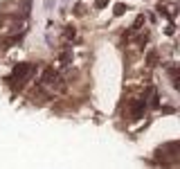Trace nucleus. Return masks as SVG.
I'll list each match as a JSON object with an SVG mask.
<instances>
[{
    "instance_id": "obj_1",
    "label": "nucleus",
    "mask_w": 180,
    "mask_h": 169,
    "mask_svg": "<svg viewBox=\"0 0 180 169\" xmlns=\"http://www.w3.org/2000/svg\"><path fill=\"white\" fill-rule=\"evenodd\" d=\"M32 74H34V68L32 66H18V68L14 70V74L9 77V84H25Z\"/></svg>"
},
{
    "instance_id": "obj_2",
    "label": "nucleus",
    "mask_w": 180,
    "mask_h": 169,
    "mask_svg": "<svg viewBox=\"0 0 180 169\" xmlns=\"http://www.w3.org/2000/svg\"><path fill=\"white\" fill-rule=\"evenodd\" d=\"M43 86H48L52 90H63V79L59 72H54V70H48V72L43 74Z\"/></svg>"
}]
</instances>
